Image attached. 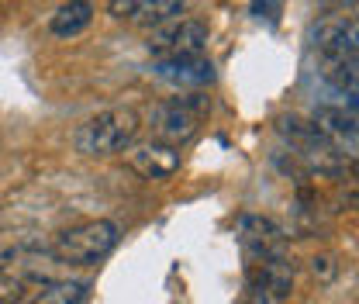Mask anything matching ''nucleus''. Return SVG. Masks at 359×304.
I'll return each instance as SVG.
<instances>
[{
    "mask_svg": "<svg viewBox=\"0 0 359 304\" xmlns=\"http://www.w3.org/2000/svg\"><path fill=\"white\" fill-rule=\"evenodd\" d=\"M138 128H142V118L135 107H114L83 121L73 131V145L83 156H114V152H125L138 138Z\"/></svg>",
    "mask_w": 359,
    "mask_h": 304,
    "instance_id": "1",
    "label": "nucleus"
},
{
    "mask_svg": "<svg viewBox=\"0 0 359 304\" xmlns=\"http://www.w3.org/2000/svg\"><path fill=\"white\" fill-rule=\"evenodd\" d=\"M114 246H118V225L107 218H93V221H80L59 232L52 242V256L59 263H73V266H93Z\"/></svg>",
    "mask_w": 359,
    "mask_h": 304,
    "instance_id": "2",
    "label": "nucleus"
},
{
    "mask_svg": "<svg viewBox=\"0 0 359 304\" xmlns=\"http://www.w3.org/2000/svg\"><path fill=\"white\" fill-rule=\"evenodd\" d=\"M276 131H280V135L290 142V149L308 163V170L339 173V170L346 166V159H342V152L335 149V142L318 128L314 121H304V118L290 114V118H280V121H276Z\"/></svg>",
    "mask_w": 359,
    "mask_h": 304,
    "instance_id": "3",
    "label": "nucleus"
},
{
    "mask_svg": "<svg viewBox=\"0 0 359 304\" xmlns=\"http://www.w3.org/2000/svg\"><path fill=\"white\" fill-rule=\"evenodd\" d=\"M204 111H208V97H201V93L177 97V100H170V104H159V107L149 114L156 142H166V145H177L180 149L183 142H190V138L197 135V125H201Z\"/></svg>",
    "mask_w": 359,
    "mask_h": 304,
    "instance_id": "4",
    "label": "nucleus"
},
{
    "mask_svg": "<svg viewBox=\"0 0 359 304\" xmlns=\"http://www.w3.org/2000/svg\"><path fill=\"white\" fill-rule=\"evenodd\" d=\"M149 52L152 59H180V55H204L208 48V28L194 18H170L156 25L149 35Z\"/></svg>",
    "mask_w": 359,
    "mask_h": 304,
    "instance_id": "5",
    "label": "nucleus"
},
{
    "mask_svg": "<svg viewBox=\"0 0 359 304\" xmlns=\"http://www.w3.org/2000/svg\"><path fill=\"white\" fill-rule=\"evenodd\" d=\"M125 159L142 180H170L180 170V149L166 142H132L125 149Z\"/></svg>",
    "mask_w": 359,
    "mask_h": 304,
    "instance_id": "6",
    "label": "nucleus"
},
{
    "mask_svg": "<svg viewBox=\"0 0 359 304\" xmlns=\"http://www.w3.org/2000/svg\"><path fill=\"white\" fill-rule=\"evenodd\" d=\"M356 21L349 18H335V21H321L314 28L311 45L318 52L321 62H346V59H356Z\"/></svg>",
    "mask_w": 359,
    "mask_h": 304,
    "instance_id": "7",
    "label": "nucleus"
},
{
    "mask_svg": "<svg viewBox=\"0 0 359 304\" xmlns=\"http://www.w3.org/2000/svg\"><path fill=\"white\" fill-rule=\"evenodd\" d=\"M152 77L170 87H208L215 80V62L208 55H180V59H156Z\"/></svg>",
    "mask_w": 359,
    "mask_h": 304,
    "instance_id": "8",
    "label": "nucleus"
},
{
    "mask_svg": "<svg viewBox=\"0 0 359 304\" xmlns=\"http://www.w3.org/2000/svg\"><path fill=\"white\" fill-rule=\"evenodd\" d=\"M235 235H238V242H242V249L249 256L266 260L273 253H283V232H280V225L263 215H242L238 225H235Z\"/></svg>",
    "mask_w": 359,
    "mask_h": 304,
    "instance_id": "9",
    "label": "nucleus"
},
{
    "mask_svg": "<svg viewBox=\"0 0 359 304\" xmlns=\"http://www.w3.org/2000/svg\"><path fill=\"white\" fill-rule=\"evenodd\" d=\"M314 125L335 142V149L349 145V156L356 152V111H346V107H318Z\"/></svg>",
    "mask_w": 359,
    "mask_h": 304,
    "instance_id": "10",
    "label": "nucleus"
},
{
    "mask_svg": "<svg viewBox=\"0 0 359 304\" xmlns=\"http://www.w3.org/2000/svg\"><path fill=\"white\" fill-rule=\"evenodd\" d=\"M90 21H93V4H90V0H69V4H62V7L52 14L48 32H52L55 39H76L80 32L90 28Z\"/></svg>",
    "mask_w": 359,
    "mask_h": 304,
    "instance_id": "11",
    "label": "nucleus"
},
{
    "mask_svg": "<svg viewBox=\"0 0 359 304\" xmlns=\"http://www.w3.org/2000/svg\"><path fill=\"white\" fill-rule=\"evenodd\" d=\"M263 277H266V287L273 291V298H287L294 291V263L283 253H273L263 260Z\"/></svg>",
    "mask_w": 359,
    "mask_h": 304,
    "instance_id": "12",
    "label": "nucleus"
},
{
    "mask_svg": "<svg viewBox=\"0 0 359 304\" xmlns=\"http://www.w3.org/2000/svg\"><path fill=\"white\" fill-rule=\"evenodd\" d=\"M187 0H138L132 11V25H142V28H152V25H163V21H170L173 14H180V7H183Z\"/></svg>",
    "mask_w": 359,
    "mask_h": 304,
    "instance_id": "13",
    "label": "nucleus"
},
{
    "mask_svg": "<svg viewBox=\"0 0 359 304\" xmlns=\"http://www.w3.org/2000/svg\"><path fill=\"white\" fill-rule=\"evenodd\" d=\"M87 284L83 280H52L32 298V304H83Z\"/></svg>",
    "mask_w": 359,
    "mask_h": 304,
    "instance_id": "14",
    "label": "nucleus"
},
{
    "mask_svg": "<svg viewBox=\"0 0 359 304\" xmlns=\"http://www.w3.org/2000/svg\"><path fill=\"white\" fill-rule=\"evenodd\" d=\"M311 277L318 284H332V280L339 277V263H335V256H328V253L311 256Z\"/></svg>",
    "mask_w": 359,
    "mask_h": 304,
    "instance_id": "15",
    "label": "nucleus"
}]
</instances>
